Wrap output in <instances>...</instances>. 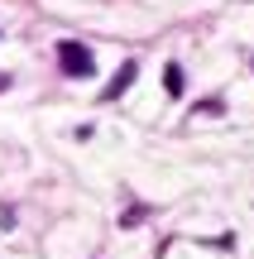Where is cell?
<instances>
[{
	"label": "cell",
	"instance_id": "obj_4",
	"mask_svg": "<svg viewBox=\"0 0 254 259\" xmlns=\"http://www.w3.org/2000/svg\"><path fill=\"white\" fill-rule=\"evenodd\" d=\"M0 87H10V77H0Z\"/></svg>",
	"mask_w": 254,
	"mask_h": 259
},
{
	"label": "cell",
	"instance_id": "obj_1",
	"mask_svg": "<svg viewBox=\"0 0 254 259\" xmlns=\"http://www.w3.org/2000/svg\"><path fill=\"white\" fill-rule=\"evenodd\" d=\"M58 63H63V72H67V77H91V72H96L91 48H82L77 38H63V44H58Z\"/></svg>",
	"mask_w": 254,
	"mask_h": 259
},
{
	"label": "cell",
	"instance_id": "obj_3",
	"mask_svg": "<svg viewBox=\"0 0 254 259\" xmlns=\"http://www.w3.org/2000/svg\"><path fill=\"white\" fill-rule=\"evenodd\" d=\"M163 82H168L173 96H182V72H178V67H168V72H163Z\"/></svg>",
	"mask_w": 254,
	"mask_h": 259
},
{
	"label": "cell",
	"instance_id": "obj_2",
	"mask_svg": "<svg viewBox=\"0 0 254 259\" xmlns=\"http://www.w3.org/2000/svg\"><path fill=\"white\" fill-rule=\"evenodd\" d=\"M134 77H139V63H125L120 72L111 77V87H106V92H101V101H115V96H120V92H130V87H134Z\"/></svg>",
	"mask_w": 254,
	"mask_h": 259
}]
</instances>
